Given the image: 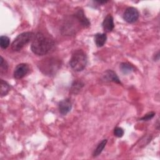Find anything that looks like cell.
I'll list each match as a JSON object with an SVG mask.
<instances>
[{
	"instance_id": "1",
	"label": "cell",
	"mask_w": 160,
	"mask_h": 160,
	"mask_svg": "<svg viewBox=\"0 0 160 160\" xmlns=\"http://www.w3.org/2000/svg\"><path fill=\"white\" fill-rule=\"evenodd\" d=\"M54 45V42L52 38L42 32H38L32 41L31 49L35 54L42 56L49 52Z\"/></svg>"
},
{
	"instance_id": "2",
	"label": "cell",
	"mask_w": 160,
	"mask_h": 160,
	"mask_svg": "<svg viewBox=\"0 0 160 160\" xmlns=\"http://www.w3.org/2000/svg\"><path fill=\"white\" fill-rule=\"evenodd\" d=\"M61 66V61L56 58H48L42 59L38 64L40 71L46 75H54L59 69Z\"/></svg>"
},
{
	"instance_id": "3",
	"label": "cell",
	"mask_w": 160,
	"mask_h": 160,
	"mask_svg": "<svg viewBox=\"0 0 160 160\" xmlns=\"http://www.w3.org/2000/svg\"><path fill=\"white\" fill-rule=\"evenodd\" d=\"M87 61V56L85 52L82 49H78L72 53L69 64L74 71L79 72L86 68Z\"/></svg>"
},
{
	"instance_id": "4",
	"label": "cell",
	"mask_w": 160,
	"mask_h": 160,
	"mask_svg": "<svg viewBox=\"0 0 160 160\" xmlns=\"http://www.w3.org/2000/svg\"><path fill=\"white\" fill-rule=\"evenodd\" d=\"M35 34L32 32H24L18 35L11 44V48L14 51L21 50L29 42L33 40Z\"/></svg>"
},
{
	"instance_id": "5",
	"label": "cell",
	"mask_w": 160,
	"mask_h": 160,
	"mask_svg": "<svg viewBox=\"0 0 160 160\" xmlns=\"http://www.w3.org/2000/svg\"><path fill=\"white\" fill-rule=\"evenodd\" d=\"M139 16V12L137 9L133 7H129L125 10L123 14V18L126 22L133 23L138 19Z\"/></svg>"
},
{
	"instance_id": "6",
	"label": "cell",
	"mask_w": 160,
	"mask_h": 160,
	"mask_svg": "<svg viewBox=\"0 0 160 160\" xmlns=\"http://www.w3.org/2000/svg\"><path fill=\"white\" fill-rule=\"evenodd\" d=\"M29 71V66L28 64L21 63L16 66L14 71V77L17 79H21L26 76Z\"/></svg>"
},
{
	"instance_id": "7",
	"label": "cell",
	"mask_w": 160,
	"mask_h": 160,
	"mask_svg": "<svg viewBox=\"0 0 160 160\" xmlns=\"http://www.w3.org/2000/svg\"><path fill=\"white\" fill-rule=\"evenodd\" d=\"M59 111L62 115L67 114L72 108V102L70 99L67 98L61 101L58 104Z\"/></svg>"
},
{
	"instance_id": "8",
	"label": "cell",
	"mask_w": 160,
	"mask_h": 160,
	"mask_svg": "<svg viewBox=\"0 0 160 160\" xmlns=\"http://www.w3.org/2000/svg\"><path fill=\"white\" fill-rule=\"evenodd\" d=\"M102 28L105 32H109L112 31L114 28L113 18L111 14H108L102 22Z\"/></svg>"
},
{
	"instance_id": "9",
	"label": "cell",
	"mask_w": 160,
	"mask_h": 160,
	"mask_svg": "<svg viewBox=\"0 0 160 160\" xmlns=\"http://www.w3.org/2000/svg\"><path fill=\"white\" fill-rule=\"evenodd\" d=\"M74 16L76 18V19H78V22L81 24V26H82L84 28H87V27L89 26L90 22L88 20V19L86 17V16L82 9L78 10Z\"/></svg>"
},
{
	"instance_id": "10",
	"label": "cell",
	"mask_w": 160,
	"mask_h": 160,
	"mask_svg": "<svg viewBox=\"0 0 160 160\" xmlns=\"http://www.w3.org/2000/svg\"><path fill=\"white\" fill-rule=\"evenodd\" d=\"M103 79L106 81L114 82L118 84H121L117 74L112 70H107L102 76Z\"/></svg>"
},
{
	"instance_id": "11",
	"label": "cell",
	"mask_w": 160,
	"mask_h": 160,
	"mask_svg": "<svg viewBox=\"0 0 160 160\" xmlns=\"http://www.w3.org/2000/svg\"><path fill=\"white\" fill-rule=\"evenodd\" d=\"M107 40L106 34L104 33H97L94 36V41L98 47H102Z\"/></svg>"
},
{
	"instance_id": "12",
	"label": "cell",
	"mask_w": 160,
	"mask_h": 160,
	"mask_svg": "<svg viewBox=\"0 0 160 160\" xmlns=\"http://www.w3.org/2000/svg\"><path fill=\"white\" fill-rule=\"evenodd\" d=\"M84 86V83L79 80H76L74 81L71 86V92L72 94H78L83 88Z\"/></svg>"
},
{
	"instance_id": "13",
	"label": "cell",
	"mask_w": 160,
	"mask_h": 160,
	"mask_svg": "<svg viewBox=\"0 0 160 160\" xmlns=\"http://www.w3.org/2000/svg\"><path fill=\"white\" fill-rule=\"evenodd\" d=\"M0 84H1L0 94H1V96L2 97V96H6L9 92V91L10 90V86L8 82L3 81L2 79H1Z\"/></svg>"
},
{
	"instance_id": "14",
	"label": "cell",
	"mask_w": 160,
	"mask_h": 160,
	"mask_svg": "<svg viewBox=\"0 0 160 160\" xmlns=\"http://www.w3.org/2000/svg\"><path fill=\"white\" fill-rule=\"evenodd\" d=\"M107 141H108L107 139H103L101 142H99L98 144V145L97 146L96 148L95 149V150L93 152L92 155H93L94 157H96V156H99L101 153V152L104 149V147H105V146H106V144L107 143Z\"/></svg>"
},
{
	"instance_id": "15",
	"label": "cell",
	"mask_w": 160,
	"mask_h": 160,
	"mask_svg": "<svg viewBox=\"0 0 160 160\" xmlns=\"http://www.w3.org/2000/svg\"><path fill=\"white\" fill-rule=\"evenodd\" d=\"M120 69L122 73L124 74H128L134 70V67L129 63L127 62H122L120 65Z\"/></svg>"
},
{
	"instance_id": "16",
	"label": "cell",
	"mask_w": 160,
	"mask_h": 160,
	"mask_svg": "<svg viewBox=\"0 0 160 160\" xmlns=\"http://www.w3.org/2000/svg\"><path fill=\"white\" fill-rule=\"evenodd\" d=\"M10 44L9 38L6 36H1L0 38V46L3 49H6Z\"/></svg>"
},
{
	"instance_id": "17",
	"label": "cell",
	"mask_w": 160,
	"mask_h": 160,
	"mask_svg": "<svg viewBox=\"0 0 160 160\" xmlns=\"http://www.w3.org/2000/svg\"><path fill=\"white\" fill-rule=\"evenodd\" d=\"M8 68V65L7 62L3 59L2 57H1V63H0V73L1 75L5 74Z\"/></svg>"
},
{
	"instance_id": "18",
	"label": "cell",
	"mask_w": 160,
	"mask_h": 160,
	"mask_svg": "<svg viewBox=\"0 0 160 160\" xmlns=\"http://www.w3.org/2000/svg\"><path fill=\"white\" fill-rule=\"evenodd\" d=\"M124 130L119 127H116L114 129V134L118 138H121L124 135Z\"/></svg>"
},
{
	"instance_id": "19",
	"label": "cell",
	"mask_w": 160,
	"mask_h": 160,
	"mask_svg": "<svg viewBox=\"0 0 160 160\" xmlns=\"http://www.w3.org/2000/svg\"><path fill=\"white\" fill-rule=\"evenodd\" d=\"M155 115V112H149L148 113H147L146 114H145L143 117H142L140 120H142V121H148V120H150Z\"/></svg>"
},
{
	"instance_id": "20",
	"label": "cell",
	"mask_w": 160,
	"mask_h": 160,
	"mask_svg": "<svg viewBox=\"0 0 160 160\" xmlns=\"http://www.w3.org/2000/svg\"><path fill=\"white\" fill-rule=\"evenodd\" d=\"M108 1H96V2L97 3H98V4H105V3H106Z\"/></svg>"
}]
</instances>
